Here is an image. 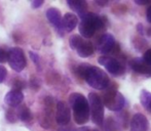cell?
I'll list each match as a JSON object with an SVG mask.
<instances>
[{
	"label": "cell",
	"mask_w": 151,
	"mask_h": 131,
	"mask_svg": "<svg viewBox=\"0 0 151 131\" xmlns=\"http://www.w3.org/2000/svg\"><path fill=\"white\" fill-rule=\"evenodd\" d=\"M7 53H8L7 62L9 64L10 68L12 70H14L16 72L23 71L27 65L24 51L19 47H14V48H10L9 51H7Z\"/></svg>",
	"instance_id": "8992f818"
},
{
	"label": "cell",
	"mask_w": 151,
	"mask_h": 131,
	"mask_svg": "<svg viewBox=\"0 0 151 131\" xmlns=\"http://www.w3.org/2000/svg\"><path fill=\"white\" fill-rule=\"evenodd\" d=\"M98 62L100 65L104 66V68L113 76H120L124 73V66L114 58L103 56L99 58Z\"/></svg>",
	"instance_id": "52a82bcc"
},
{
	"label": "cell",
	"mask_w": 151,
	"mask_h": 131,
	"mask_svg": "<svg viewBox=\"0 0 151 131\" xmlns=\"http://www.w3.org/2000/svg\"><path fill=\"white\" fill-rule=\"evenodd\" d=\"M78 24V19L75 14L71 12H67L65 16L62 18V29H64L67 32H71L75 29Z\"/></svg>",
	"instance_id": "7c38bea8"
},
{
	"label": "cell",
	"mask_w": 151,
	"mask_h": 131,
	"mask_svg": "<svg viewBox=\"0 0 151 131\" xmlns=\"http://www.w3.org/2000/svg\"><path fill=\"white\" fill-rule=\"evenodd\" d=\"M136 4H139V5H146V4H150V0H146V1H140V0H135Z\"/></svg>",
	"instance_id": "4316f807"
},
{
	"label": "cell",
	"mask_w": 151,
	"mask_h": 131,
	"mask_svg": "<svg viewBox=\"0 0 151 131\" xmlns=\"http://www.w3.org/2000/svg\"><path fill=\"white\" fill-rule=\"evenodd\" d=\"M46 18L55 27H57L58 29H62V16L59 9L55 7L48 8L46 11Z\"/></svg>",
	"instance_id": "9a60e30c"
},
{
	"label": "cell",
	"mask_w": 151,
	"mask_h": 131,
	"mask_svg": "<svg viewBox=\"0 0 151 131\" xmlns=\"http://www.w3.org/2000/svg\"><path fill=\"white\" fill-rule=\"evenodd\" d=\"M82 41H83V39H82L79 35H73V36H71V37H70L69 44H70V46H71L72 49L76 50L78 48V46L82 43Z\"/></svg>",
	"instance_id": "d6986e66"
},
{
	"label": "cell",
	"mask_w": 151,
	"mask_h": 131,
	"mask_svg": "<svg viewBox=\"0 0 151 131\" xmlns=\"http://www.w3.org/2000/svg\"><path fill=\"white\" fill-rule=\"evenodd\" d=\"M91 131H98V130H91Z\"/></svg>",
	"instance_id": "d6a6232c"
},
{
	"label": "cell",
	"mask_w": 151,
	"mask_h": 131,
	"mask_svg": "<svg viewBox=\"0 0 151 131\" xmlns=\"http://www.w3.org/2000/svg\"><path fill=\"white\" fill-rule=\"evenodd\" d=\"M104 27V20L93 12H88L81 19L79 24V33L84 38H91L93 36L96 31L100 30Z\"/></svg>",
	"instance_id": "7a4b0ae2"
},
{
	"label": "cell",
	"mask_w": 151,
	"mask_h": 131,
	"mask_svg": "<svg viewBox=\"0 0 151 131\" xmlns=\"http://www.w3.org/2000/svg\"><path fill=\"white\" fill-rule=\"evenodd\" d=\"M102 103L110 111L118 112L121 111L122 108L124 107L125 99L122 94L117 91L116 85H114V87H112V85L109 84L108 87L106 89H104Z\"/></svg>",
	"instance_id": "277c9868"
},
{
	"label": "cell",
	"mask_w": 151,
	"mask_h": 131,
	"mask_svg": "<svg viewBox=\"0 0 151 131\" xmlns=\"http://www.w3.org/2000/svg\"><path fill=\"white\" fill-rule=\"evenodd\" d=\"M137 30L139 31V33L141 34V35H143V34H144L143 25H142V24H138V25H137Z\"/></svg>",
	"instance_id": "f1b7e54d"
},
{
	"label": "cell",
	"mask_w": 151,
	"mask_h": 131,
	"mask_svg": "<svg viewBox=\"0 0 151 131\" xmlns=\"http://www.w3.org/2000/svg\"><path fill=\"white\" fill-rule=\"evenodd\" d=\"M6 75H7V71H6V69L3 67V66H0V83H2V82L4 81Z\"/></svg>",
	"instance_id": "cb8c5ba5"
},
{
	"label": "cell",
	"mask_w": 151,
	"mask_h": 131,
	"mask_svg": "<svg viewBox=\"0 0 151 131\" xmlns=\"http://www.w3.org/2000/svg\"><path fill=\"white\" fill-rule=\"evenodd\" d=\"M140 103L144 107V109L148 112H151V93L147 90H142L140 93Z\"/></svg>",
	"instance_id": "e0dca14e"
},
{
	"label": "cell",
	"mask_w": 151,
	"mask_h": 131,
	"mask_svg": "<svg viewBox=\"0 0 151 131\" xmlns=\"http://www.w3.org/2000/svg\"><path fill=\"white\" fill-rule=\"evenodd\" d=\"M148 120L143 114H136L134 115L131 122L132 131H148Z\"/></svg>",
	"instance_id": "30bf717a"
},
{
	"label": "cell",
	"mask_w": 151,
	"mask_h": 131,
	"mask_svg": "<svg viewBox=\"0 0 151 131\" xmlns=\"http://www.w3.org/2000/svg\"><path fill=\"white\" fill-rule=\"evenodd\" d=\"M147 35H148V36H151V28L148 29V31H147Z\"/></svg>",
	"instance_id": "1f68e13d"
},
{
	"label": "cell",
	"mask_w": 151,
	"mask_h": 131,
	"mask_svg": "<svg viewBox=\"0 0 151 131\" xmlns=\"http://www.w3.org/2000/svg\"><path fill=\"white\" fill-rule=\"evenodd\" d=\"M7 58H8L7 51H5L4 49H1V48H0V63L7 62Z\"/></svg>",
	"instance_id": "603a6c76"
},
{
	"label": "cell",
	"mask_w": 151,
	"mask_h": 131,
	"mask_svg": "<svg viewBox=\"0 0 151 131\" xmlns=\"http://www.w3.org/2000/svg\"><path fill=\"white\" fill-rule=\"evenodd\" d=\"M88 105L91 116V120L97 125H101L104 121V105L102 103V98L97 93L88 94Z\"/></svg>",
	"instance_id": "5b68a950"
},
{
	"label": "cell",
	"mask_w": 151,
	"mask_h": 131,
	"mask_svg": "<svg viewBox=\"0 0 151 131\" xmlns=\"http://www.w3.org/2000/svg\"><path fill=\"white\" fill-rule=\"evenodd\" d=\"M29 54H30V56H31V60L33 61L35 64H38V62H39V56H38V54L33 51H30Z\"/></svg>",
	"instance_id": "d4e9b609"
},
{
	"label": "cell",
	"mask_w": 151,
	"mask_h": 131,
	"mask_svg": "<svg viewBox=\"0 0 151 131\" xmlns=\"http://www.w3.org/2000/svg\"><path fill=\"white\" fill-rule=\"evenodd\" d=\"M67 3L81 19L88 14V3L83 0H68Z\"/></svg>",
	"instance_id": "4fadbf2b"
},
{
	"label": "cell",
	"mask_w": 151,
	"mask_h": 131,
	"mask_svg": "<svg viewBox=\"0 0 151 131\" xmlns=\"http://www.w3.org/2000/svg\"><path fill=\"white\" fill-rule=\"evenodd\" d=\"M75 131H91V128L82 127V128H79V129H77V130H75Z\"/></svg>",
	"instance_id": "4dcf8cb0"
},
{
	"label": "cell",
	"mask_w": 151,
	"mask_h": 131,
	"mask_svg": "<svg viewBox=\"0 0 151 131\" xmlns=\"http://www.w3.org/2000/svg\"><path fill=\"white\" fill-rule=\"evenodd\" d=\"M78 56H81V58H88L95 51V48H93V43L90 41H82V43L78 46V48L76 49Z\"/></svg>",
	"instance_id": "2e32d148"
},
{
	"label": "cell",
	"mask_w": 151,
	"mask_h": 131,
	"mask_svg": "<svg viewBox=\"0 0 151 131\" xmlns=\"http://www.w3.org/2000/svg\"><path fill=\"white\" fill-rule=\"evenodd\" d=\"M142 60H143L146 64L151 65V48L146 50L145 53L143 54V58H142Z\"/></svg>",
	"instance_id": "7402d4cb"
},
{
	"label": "cell",
	"mask_w": 151,
	"mask_h": 131,
	"mask_svg": "<svg viewBox=\"0 0 151 131\" xmlns=\"http://www.w3.org/2000/svg\"><path fill=\"white\" fill-rule=\"evenodd\" d=\"M71 114L70 109L65 101H59L57 103V116L56 120L59 125H67L70 122Z\"/></svg>",
	"instance_id": "9c48e42d"
},
{
	"label": "cell",
	"mask_w": 151,
	"mask_h": 131,
	"mask_svg": "<svg viewBox=\"0 0 151 131\" xmlns=\"http://www.w3.org/2000/svg\"><path fill=\"white\" fill-rule=\"evenodd\" d=\"M19 117L22 121L28 122L32 119V114L30 110L26 107V105H23L20 110H19Z\"/></svg>",
	"instance_id": "ac0fdd59"
},
{
	"label": "cell",
	"mask_w": 151,
	"mask_h": 131,
	"mask_svg": "<svg viewBox=\"0 0 151 131\" xmlns=\"http://www.w3.org/2000/svg\"><path fill=\"white\" fill-rule=\"evenodd\" d=\"M96 3L97 4H99V5H106V4L108 3V1H99V0H97V1H96Z\"/></svg>",
	"instance_id": "f546056e"
},
{
	"label": "cell",
	"mask_w": 151,
	"mask_h": 131,
	"mask_svg": "<svg viewBox=\"0 0 151 131\" xmlns=\"http://www.w3.org/2000/svg\"><path fill=\"white\" fill-rule=\"evenodd\" d=\"M43 4V0H34L32 2V7L33 8H38Z\"/></svg>",
	"instance_id": "484cf974"
},
{
	"label": "cell",
	"mask_w": 151,
	"mask_h": 131,
	"mask_svg": "<svg viewBox=\"0 0 151 131\" xmlns=\"http://www.w3.org/2000/svg\"><path fill=\"white\" fill-rule=\"evenodd\" d=\"M90 67H91V65H88V64H80L76 68V74H77L80 78L84 79V76H86V72H88Z\"/></svg>",
	"instance_id": "44dd1931"
},
{
	"label": "cell",
	"mask_w": 151,
	"mask_h": 131,
	"mask_svg": "<svg viewBox=\"0 0 151 131\" xmlns=\"http://www.w3.org/2000/svg\"><path fill=\"white\" fill-rule=\"evenodd\" d=\"M117 128V123L112 118H108L104 123V131H116Z\"/></svg>",
	"instance_id": "ffe728a7"
},
{
	"label": "cell",
	"mask_w": 151,
	"mask_h": 131,
	"mask_svg": "<svg viewBox=\"0 0 151 131\" xmlns=\"http://www.w3.org/2000/svg\"><path fill=\"white\" fill-rule=\"evenodd\" d=\"M69 103L73 110L74 120L79 125H83L90 118V105L88 99L81 93H72L69 96Z\"/></svg>",
	"instance_id": "6da1fadb"
},
{
	"label": "cell",
	"mask_w": 151,
	"mask_h": 131,
	"mask_svg": "<svg viewBox=\"0 0 151 131\" xmlns=\"http://www.w3.org/2000/svg\"><path fill=\"white\" fill-rule=\"evenodd\" d=\"M84 80L91 87L98 90H104L110 84V80L108 75L102 69L98 67H93L91 65L84 76Z\"/></svg>",
	"instance_id": "3957f363"
},
{
	"label": "cell",
	"mask_w": 151,
	"mask_h": 131,
	"mask_svg": "<svg viewBox=\"0 0 151 131\" xmlns=\"http://www.w3.org/2000/svg\"><path fill=\"white\" fill-rule=\"evenodd\" d=\"M24 99V94L22 93V91L19 90H12L5 95L4 101L7 105L9 107H17L19 105Z\"/></svg>",
	"instance_id": "5bb4252c"
},
{
	"label": "cell",
	"mask_w": 151,
	"mask_h": 131,
	"mask_svg": "<svg viewBox=\"0 0 151 131\" xmlns=\"http://www.w3.org/2000/svg\"><path fill=\"white\" fill-rule=\"evenodd\" d=\"M116 45V42L114 37L111 34H104L99 40H98L97 44V49L101 53L108 54L112 51L114 46Z\"/></svg>",
	"instance_id": "ba28073f"
},
{
	"label": "cell",
	"mask_w": 151,
	"mask_h": 131,
	"mask_svg": "<svg viewBox=\"0 0 151 131\" xmlns=\"http://www.w3.org/2000/svg\"><path fill=\"white\" fill-rule=\"evenodd\" d=\"M146 18H147V21L151 24V5L147 8V12H146Z\"/></svg>",
	"instance_id": "83f0119b"
},
{
	"label": "cell",
	"mask_w": 151,
	"mask_h": 131,
	"mask_svg": "<svg viewBox=\"0 0 151 131\" xmlns=\"http://www.w3.org/2000/svg\"><path fill=\"white\" fill-rule=\"evenodd\" d=\"M131 68L138 74L151 77V65H148L142 58H135L129 63Z\"/></svg>",
	"instance_id": "8fae6325"
}]
</instances>
